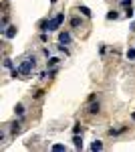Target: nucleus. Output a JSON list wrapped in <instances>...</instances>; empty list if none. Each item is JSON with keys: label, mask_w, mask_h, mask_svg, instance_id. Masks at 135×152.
Wrapping results in <instances>:
<instances>
[{"label": "nucleus", "mask_w": 135, "mask_h": 152, "mask_svg": "<svg viewBox=\"0 0 135 152\" xmlns=\"http://www.w3.org/2000/svg\"><path fill=\"white\" fill-rule=\"evenodd\" d=\"M79 12L83 14V16H87V18H91V10L87 8V6H79Z\"/></svg>", "instance_id": "f8f14e48"}, {"label": "nucleus", "mask_w": 135, "mask_h": 152, "mask_svg": "<svg viewBox=\"0 0 135 152\" xmlns=\"http://www.w3.org/2000/svg\"><path fill=\"white\" fill-rule=\"evenodd\" d=\"M58 43H63V45H71V43H73V37L69 35L67 31H63V33H58Z\"/></svg>", "instance_id": "7ed1b4c3"}, {"label": "nucleus", "mask_w": 135, "mask_h": 152, "mask_svg": "<svg viewBox=\"0 0 135 152\" xmlns=\"http://www.w3.org/2000/svg\"><path fill=\"white\" fill-rule=\"evenodd\" d=\"M58 61H61L58 57H51L48 61H46V67H55V65H58Z\"/></svg>", "instance_id": "1a4fd4ad"}, {"label": "nucleus", "mask_w": 135, "mask_h": 152, "mask_svg": "<svg viewBox=\"0 0 135 152\" xmlns=\"http://www.w3.org/2000/svg\"><path fill=\"white\" fill-rule=\"evenodd\" d=\"M10 132L12 134H18V132H20V124H18V122H12L10 124Z\"/></svg>", "instance_id": "9b49d317"}, {"label": "nucleus", "mask_w": 135, "mask_h": 152, "mask_svg": "<svg viewBox=\"0 0 135 152\" xmlns=\"http://www.w3.org/2000/svg\"><path fill=\"white\" fill-rule=\"evenodd\" d=\"M131 120H133V122H135V112H133V114H131Z\"/></svg>", "instance_id": "4be33fe9"}, {"label": "nucleus", "mask_w": 135, "mask_h": 152, "mask_svg": "<svg viewBox=\"0 0 135 152\" xmlns=\"http://www.w3.org/2000/svg\"><path fill=\"white\" fill-rule=\"evenodd\" d=\"M125 14H127V18H129V16H133V8H131V4H127V6H125Z\"/></svg>", "instance_id": "a211bd4d"}, {"label": "nucleus", "mask_w": 135, "mask_h": 152, "mask_svg": "<svg viewBox=\"0 0 135 152\" xmlns=\"http://www.w3.org/2000/svg\"><path fill=\"white\" fill-rule=\"evenodd\" d=\"M117 18H119V12H115V10L107 12V20H117Z\"/></svg>", "instance_id": "ddd939ff"}, {"label": "nucleus", "mask_w": 135, "mask_h": 152, "mask_svg": "<svg viewBox=\"0 0 135 152\" xmlns=\"http://www.w3.org/2000/svg\"><path fill=\"white\" fill-rule=\"evenodd\" d=\"M34 65H36V63H34V57L24 59L22 65H20V73H22L24 77H26V75H30V73H32V69H34Z\"/></svg>", "instance_id": "f03ea898"}, {"label": "nucleus", "mask_w": 135, "mask_h": 152, "mask_svg": "<svg viewBox=\"0 0 135 152\" xmlns=\"http://www.w3.org/2000/svg\"><path fill=\"white\" fill-rule=\"evenodd\" d=\"M73 142H75V148H83V138H81L79 134H75V138H73Z\"/></svg>", "instance_id": "423d86ee"}, {"label": "nucleus", "mask_w": 135, "mask_h": 152, "mask_svg": "<svg viewBox=\"0 0 135 152\" xmlns=\"http://www.w3.org/2000/svg\"><path fill=\"white\" fill-rule=\"evenodd\" d=\"M127 59H129V61L135 59V49H127Z\"/></svg>", "instance_id": "dca6fc26"}, {"label": "nucleus", "mask_w": 135, "mask_h": 152, "mask_svg": "<svg viewBox=\"0 0 135 152\" xmlns=\"http://www.w3.org/2000/svg\"><path fill=\"white\" fill-rule=\"evenodd\" d=\"M63 20H65V14H63V12L56 14L55 18H51V20L46 18V20L40 23V31H43V33H53V31H56V28L63 24Z\"/></svg>", "instance_id": "f257e3e1"}, {"label": "nucleus", "mask_w": 135, "mask_h": 152, "mask_svg": "<svg viewBox=\"0 0 135 152\" xmlns=\"http://www.w3.org/2000/svg\"><path fill=\"white\" fill-rule=\"evenodd\" d=\"M91 150H95V152H97V150H103V142L101 140H95L93 144H91Z\"/></svg>", "instance_id": "0eeeda50"}, {"label": "nucleus", "mask_w": 135, "mask_h": 152, "mask_svg": "<svg viewBox=\"0 0 135 152\" xmlns=\"http://www.w3.org/2000/svg\"><path fill=\"white\" fill-rule=\"evenodd\" d=\"M53 150H55V152H65V150H67V146H63V144H53Z\"/></svg>", "instance_id": "2eb2a0df"}, {"label": "nucleus", "mask_w": 135, "mask_h": 152, "mask_svg": "<svg viewBox=\"0 0 135 152\" xmlns=\"http://www.w3.org/2000/svg\"><path fill=\"white\" fill-rule=\"evenodd\" d=\"M81 132H83V126L81 124H75L73 126V134H81Z\"/></svg>", "instance_id": "f3484780"}, {"label": "nucleus", "mask_w": 135, "mask_h": 152, "mask_svg": "<svg viewBox=\"0 0 135 152\" xmlns=\"http://www.w3.org/2000/svg\"><path fill=\"white\" fill-rule=\"evenodd\" d=\"M14 114H16V116H22V114H24V105H22V104H16V107H14Z\"/></svg>", "instance_id": "4468645a"}, {"label": "nucleus", "mask_w": 135, "mask_h": 152, "mask_svg": "<svg viewBox=\"0 0 135 152\" xmlns=\"http://www.w3.org/2000/svg\"><path fill=\"white\" fill-rule=\"evenodd\" d=\"M71 26H73V28H79L81 26V18L79 16H73V18H71Z\"/></svg>", "instance_id": "9d476101"}, {"label": "nucleus", "mask_w": 135, "mask_h": 152, "mask_svg": "<svg viewBox=\"0 0 135 152\" xmlns=\"http://www.w3.org/2000/svg\"><path fill=\"white\" fill-rule=\"evenodd\" d=\"M16 33H18V28L12 24V26H6V31H4V37H6V39H14V37H16Z\"/></svg>", "instance_id": "20e7f679"}, {"label": "nucleus", "mask_w": 135, "mask_h": 152, "mask_svg": "<svg viewBox=\"0 0 135 152\" xmlns=\"http://www.w3.org/2000/svg\"><path fill=\"white\" fill-rule=\"evenodd\" d=\"M121 4H123V6H127V4H131V0H121Z\"/></svg>", "instance_id": "412c9836"}, {"label": "nucleus", "mask_w": 135, "mask_h": 152, "mask_svg": "<svg viewBox=\"0 0 135 152\" xmlns=\"http://www.w3.org/2000/svg\"><path fill=\"white\" fill-rule=\"evenodd\" d=\"M4 67H6V69H14V65H12L10 59H4Z\"/></svg>", "instance_id": "6ab92c4d"}, {"label": "nucleus", "mask_w": 135, "mask_h": 152, "mask_svg": "<svg viewBox=\"0 0 135 152\" xmlns=\"http://www.w3.org/2000/svg\"><path fill=\"white\" fill-rule=\"evenodd\" d=\"M125 130H127V128H125V126H123V128H117V130H109V136H119V134H123V132H125Z\"/></svg>", "instance_id": "6e6552de"}, {"label": "nucleus", "mask_w": 135, "mask_h": 152, "mask_svg": "<svg viewBox=\"0 0 135 152\" xmlns=\"http://www.w3.org/2000/svg\"><path fill=\"white\" fill-rule=\"evenodd\" d=\"M99 107H101L99 102H97V104H91L89 107H87V112H89V114H99Z\"/></svg>", "instance_id": "39448f33"}, {"label": "nucleus", "mask_w": 135, "mask_h": 152, "mask_svg": "<svg viewBox=\"0 0 135 152\" xmlns=\"http://www.w3.org/2000/svg\"><path fill=\"white\" fill-rule=\"evenodd\" d=\"M40 41H43V43H46V41H48V37H46V33H43V35H40Z\"/></svg>", "instance_id": "aec40b11"}]
</instances>
